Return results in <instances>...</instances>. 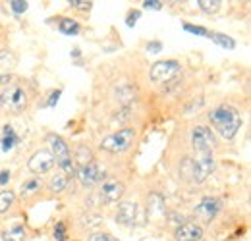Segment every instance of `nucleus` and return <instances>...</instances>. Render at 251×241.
<instances>
[{
	"label": "nucleus",
	"mask_w": 251,
	"mask_h": 241,
	"mask_svg": "<svg viewBox=\"0 0 251 241\" xmlns=\"http://www.w3.org/2000/svg\"><path fill=\"white\" fill-rule=\"evenodd\" d=\"M209 121L215 125V129L228 141H232L238 133V129L242 127V116L234 106L222 104L219 108L209 112Z\"/></svg>",
	"instance_id": "nucleus-1"
},
{
	"label": "nucleus",
	"mask_w": 251,
	"mask_h": 241,
	"mask_svg": "<svg viewBox=\"0 0 251 241\" xmlns=\"http://www.w3.org/2000/svg\"><path fill=\"white\" fill-rule=\"evenodd\" d=\"M133 141H135V129L133 127H124V129L104 137L100 141V149L108 152H124L131 147Z\"/></svg>",
	"instance_id": "nucleus-2"
},
{
	"label": "nucleus",
	"mask_w": 251,
	"mask_h": 241,
	"mask_svg": "<svg viewBox=\"0 0 251 241\" xmlns=\"http://www.w3.org/2000/svg\"><path fill=\"white\" fill-rule=\"evenodd\" d=\"M0 104L6 110H10V112L20 114L27 106V93L24 91V87H20V85H10V87H6V89L2 91Z\"/></svg>",
	"instance_id": "nucleus-3"
},
{
	"label": "nucleus",
	"mask_w": 251,
	"mask_h": 241,
	"mask_svg": "<svg viewBox=\"0 0 251 241\" xmlns=\"http://www.w3.org/2000/svg\"><path fill=\"white\" fill-rule=\"evenodd\" d=\"M213 170H215L213 152H201L195 158H189V176H191L193 181H197V183L205 181L211 176Z\"/></svg>",
	"instance_id": "nucleus-4"
},
{
	"label": "nucleus",
	"mask_w": 251,
	"mask_h": 241,
	"mask_svg": "<svg viewBox=\"0 0 251 241\" xmlns=\"http://www.w3.org/2000/svg\"><path fill=\"white\" fill-rule=\"evenodd\" d=\"M191 147L197 154L201 152H213L215 147V135L207 125H195L191 129Z\"/></svg>",
	"instance_id": "nucleus-5"
},
{
	"label": "nucleus",
	"mask_w": 251,
	"mask_h": 241,
	"mask_svg": "<svg viewBox=\"0 0 251 241\" xmlns=\"http://www.w3.org/2000/svg\"><path fill=\"white\" fill-rule=\"evenodd\" d=\"M182 72V64L176 60H164L157 62L153 68H151V79L155 83H166L170 79H174L178 73Z\"/></svg>",
	"instance_id": "nucleus-6"
},
{
	"label": "nucleus",
	"mask_w": 251,
	"mask_h": 241,
	"mask_svg": "<svg viewBox=\"0 0 251 241\" xmlns=\"http://www.w3.org/2000/svg\"><path fill=\"white\" fill-rule=\"evenodd\" d=\"M222 211V199L219 197H205L199 201V205L195 207L193 214L203 222V224H209L211 220H215V216Z\"/></svg>",
	"instance_id": "nucleus-7"
},
{
	"label": "nucleus",
	"mask_w": 251,
	"mask_h": 241,
	"mask_svg": "<svg viewBox=\"0 0 251 241\" xmlns=\"http://www.w3.org/2000/svg\"><path fill=\"white\" fill-rule=\"evenodd\" d=\"M54 164H56V158L52 156V152L47 151V149H41V151L33 152V156L27 162V168L33 174H47L54 168Z\"/></svg>",
	"instance_id": "nucleus-8"
},
{
	"label": "nucleus",
	"mask_w": 251,
	"mask_h": 241,
	"mask_svg": "<svg viewBox=\"0 0 251 241\" xmlns=\"http://www.w3.org/2000/svg\"><path fill=\"white\" fill-rule=\"evenodd\" d=\"M75 178L79 180V183H81L85 189H91L99 181H102L104 170H102L100 166H97L95 162H91V164H85V166H77Z\"/></svg>",
	"instance_id": "nucleus-9"
},
{
	"label": "nucleus",
	"mask_w": 251,
	"mask_h": 241,
	"mask_svg": "<svg viewBox=\"0 0 251 241\" xmlns=\"http://www.w3.org/2000/svg\"><path fill=\"white\" fill-rule=\"evenodd\" d=\"M124 183L122 181H104L102 183V187H100V191H99V197H100V201L104 203V205H112V203H116V201H120L122 197H124Z\"/></svg>",
	"instance_id": "nucleus-10"
},
{
	"label": "nucleus",
	"mask_w": 251,
	"mask_h": 241,
	"mask_svg": "<svg viewBox=\"0 0 251 241\" xmlns=\"http://www.w3.org/2000/svg\"><path fill=\"white\" fill-rule=\"evenodd\" d=\"M176 241H199L203 238V228L195 222H184L176 228Z\"/></svg>",
	"instance_id": "nucleus-11"
},
{
	"label": "nucleus",
	"mask_w": 251,
	"mask_h": 241,
	"mask_svg": "<svg viewBox=\"0 0 251 241\" xmlns=\"http://www.w3.org/2000/svg\"><path fill=\"white\" fill-rule=\"evenodd\" d=\"M135 212H137L135 203H131V201L120 203L118 212H116V222L122 224V226H126V228H131L133 222H135Z\"/></svg>",
	"instance_id": "nucleus-12"
},
{
	"label": "nucleus",
	"mask_w": 251,
	"mask_h": 241,
	"mask_svg": "<svg viewBox=\"0 0 251 241\" xmlns=\"http://www.w3.org/2000/svg\"><path fill=\"white\" fill-rule=\"evenodd\" d=\"M47 143H49L50 152H52V156H54L56 160H58V158H64V156H70V147H68V143L64 141L60 135L49 133V135H47Z\"/></svg>",
	"instance_id": "nucleus-13"
},
{
	"label": "nucleus",
	"mask_w": 251,
	"mask_h": 241,
	"mask_svg": "<svg viewBox=\"0 0 251 241\" xmlns=\"http://www.w3.org/2000/svg\"><path fill=\"white\" fill-rule=\"evenodd\" d=\"M18 143H20V137L14 133L12 125H4V129H2V151L8 152L10 149H14Z\"/></svg>",
	"instance_id": "nucleus-14"
},
{
	"label": "nucleus",
	"mask_w": 251,
	"mask_h": 241,
	"mask_svg": "<svg viewBox=\"0 0 251 241\" xmlns=\"http://www.w3.org/2000/svg\"><path fill=\"white\" fill-rule=\"evenodd\" d=\"M95 158L93 151L87 147V145H77L75 147V154H74V160L77 162V166H85V164H91Z\"/></svg>",
	"instance_id": "nucleus-15"
},
{
	"label": "nucleus",
	"mask_w": 251,
	"mask_h": 241,
	"mask_svg": "<svg viewBox=\"0 0 251 241\" xmlns=\"http://www.w3.org/2000/svg\"><path fill=\"white\" fill-rule=\"evenodd\" d=\"M58 29L64 35H72L74 37V35H77L81 31V25L75 20H72V18H60L58 20Z\"/></svg>",
	"instance_id": "nucleus-16"
},
{
	"label": "nucleus",
	"mask_w": 251,
	"mask_h": 241,
	"mask_svg": "<svg viewBox=\"0 0 251 241\" xmlns=\"http://www.w3.org/2000/svg\"><path fill=\"white\" fill-rule=\"evenodd\" d=\"M43 187V181L39 178H31V180L24 181L22 185V197H31V195H37Z\"/></svg>",
	"instance_id": "nucleus-17"
},
{
	"label": "nucleus",
	"mask_w": 251,
	"mask_h": 241,
	"mask_svg": "<svg viewBox=\"0 0 251 241\" xmlns=\"http://www.w3.org/2000/svg\"><path fill=\"white\" fill-rule=\"evenodd\" d=\"M58 166L62 170V174L70 180V178H75V172H77V166L75 162L72 160V156H64V158H58Z\"/></svg>",
	"instance_id": "nucleus-18"
},
{
	"label": "nucleus",
	"mask_w": 251,
	"mask_h": 241,
	"mask_svg": "<svg viewBox=\"0 0 251 241\" xmlns=\"http://www.w3.org/2000/svg\"><path fill=\"white\" fill-rule=\"evenodd\" d=\"M68 181L70 180L64 176L62 172H60V174H54V176L49 180V189H50L52 193H62L64 189L68 187Z\"/></svg>",
	"instance_id": "nucleus-19"
},
{
	"label": "nucleus",
	"mask_w": 251,
	"mask_h": 241,
	"mask_svg": "<svg viewBox=\"0 0 251 241\" xmlns=\"http://www.w3.org/2000/svg\"><path fill=\"white\" fill-rule=\"evenodd\" d=\"M2 238L6 241H25L27 240V232H25V228H22V226H14V228H10L6 234H2Z\"/></svg>",
	"instance_id": "nucleus-20"
},
{
	"label": "nucleus",
	"mask_w": 251,
	"mask_h": 241,
	"mask_svg": "<svg viewBox=\"0 0 251 241\" xmlns=\"http://www.w3.org/2000/svg\"><path fill=\"white\" fill-rule=\"evenodd\" d=\"M14 203H16V193H14V191H10V189L0 191V214L8 211Z\"/></svg>",
	"instance_id": "nucleus-21"
},
{
	"label": "nucleus",
	"mask_w": 251,
	"mask_h": 241,
	"mask_svg": "<svg viewBox=\"0 0 251 241\" xmlns=\"http://www.w3.org/2000/svg\"><path fill=\"white\" fill-rule=\"evenodd\" d=\"M209 39H213L217 45L224 47V48H234V47H236V41H234V39H230L228 35H222V33H211V37H209Z\"/></svg>",
	"instance_id": "nucleus-22"
},
{
	"label": "nucleus",
	"mask_w": 251,
	"mask_h": 241,
	"mask_svg": "<svg viewBox=\"0 0 251 241\" xmlns=\"http://www.w3.org/2000/svg\"><path fill=\"white\" fill-rule=\"evenodd\" d=\"M197 4H199V8H201L203 12H207V14H215V12H219L220 6H222L220 0H199Z\"/></svg>",
	"instance_id": "nucleus-23"
},
{
	"label": "nucleus",
	"mask_w": 251,
	"mask_h": 241,
	"mask_svg": "<svg viewBox=\"0 0 251 241\" xmlns=\"http://www.w3.org/2000/svg\"><path fill=\"white\" fill-rule=\"evenodd\" d=\"M52 236L56 241H68V228H66V222H56L54 224V230H52Z\"/></svg>",
	"instance_id": "nucleus-24"
},
{
	"label": "nucleus",
	"mask_w": 251,
	"mask_h": 241,
	"mask_svg": "<svg viewBox=\"0 0 251 241\" xmlns=\"http://www.w3.org/2000/svg\"><path fill=\"white\" fill-rule=\"evenodd\" d=\"M184 29L193 35H203V37H211V31L205 29V27H199V25H191V24H184Z\"/></svg>",
	"instance_id": "nucleus-25"
},
{
	"label": "nucleus",
	"mask_w": 251,
	"mask_h": 241,
	"mask_svg": "<svg viewBox=\"0 0 251 241\" xmlns=\"http://www.w3.org/2000/svg\"><path fill=\"white\" fill-rule=\"evenodd\" d=\"M91 4L93 2H85V0H70V6L79 10V12H89L91 10Z\"/></svg>",
	"instance_id": "nucleus-26"
},
{
	"label": "nucleus",
	"mask_w": 251,
	"mask_h": 241,
	"mask_svg": "<svg viewBox=\"0 0 251 241\" xmlns=\"http://www.w3.org/2000/svg\"><path fill=\"white\" fill-rule=\"evenodd\" d=\"M10 8H12L16 14H24V12L27 10V2H24V0H12V2H10Z\"/></svg>",
	"instance_id": "nucleus-27"
},
{
	"label": "nucleus",
	"mask_w": 251,
	"mask_h": 241,
	"mask_svg": "<svg viewBox=\"0 0 251 241\" xmlns=\"http://www.w3.org/2000/svg\"><path fill=\"white\" fill-rule=\"evenodd\" d=\"M139 16H141V12H139V10H131V12L127 14V20H126V25H127V27H133V25H135V22L139 20Z\"/></svg>",
	"instance_id": "nucleus-28"
},
{
	"label": "nucleus",
	"mask_w": 251,
	"mask_h": 241,
	"mask_svg": "<svg viewBox=\"0 0 251 241\" xmlns=\"http://www.w3.org/2000/svg\"><path fill=\"white\" fill-rule=\"evenodd\" d=\"M143 8H147V10H160L162 8V2L160 0H145L143 2Z\"/></svg>",
	"instance_id": "nucleus-29"
},
{
	"label": "nucleus",
	"mask_w": 251,
	"mask_h": 241,
	"mask_svg": "<svg viewBox=\"0 0 251 241\" xmlns=\"http://www.w3.org/2000/svg\"><path fill=\"white\" fill-rule=\"evenodd\" d=\"M147 50H151L153 54H157L162 50V43L160 41H151V43H147Z\"/></svg>",
	"instance_id": "nucleus-30"
},
{
	"label": "nucleus",
	"mask_w": 251,
	"mask_h": 241,
	"mask_svg": "<svg viewBox=\"0 0 251 241\" xmlns=\"http://www.w3.org/2000/svg\"><path fill=\"white\" fill-rule=\"evenodd\" d=\"M89 241H116V240H112L108 234H93L89 238Z\"/></svg>",
	"instance_id": "nucleus-31"
},
{
	"label": "nucleus",
	"mask_w": 251,
	"mask_h": 241,
	"mask_svg": "<svg viewBox=\"0 0 251 241\" xmlns=\"http://www.w3.org/2000/svg\"><path fill=\"white\" fill-rule=\"evenodd\" d=\"M58 96H60V91H52V93H50V98H49V102H47V106H54V104L58 102Z\"/></svg>",
	"instance_id": "nucleus-32"
},
{
	"label": "nucleus",
	"mask_w": 251,
	"mask_h": 241,
	"mask_svg": "<svg viewBox=\"0 0 251 241\" xmlns=\"http://www.w3.org/2000/svg\"><path fill=\"white\" fill-rule=\"evenodd\" d=\"M10 181V172L8 170H2L0 172V185H6Z\"/></svg>",
	"instance_id": "nucleus-33"
},
{
	"label": "nucleus",
	"mask_w": 251,
	"mask_h": 241,
	"mask_svg": "<svg viewBox=\"0 0 251 241\" xmlns=\"http://www.w3.org/2000/svg\"><path fill=\"white\" fill-rule=\"evenodd\" d=\"M10 75H6V73H0V85H6V83H10Z\"/></svg>",
	"instance_id": "nucleus-34"
}]
</instances>
